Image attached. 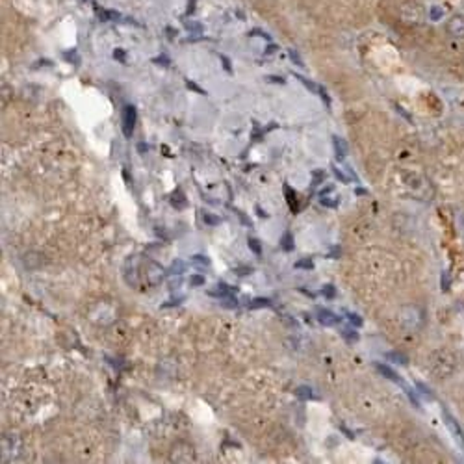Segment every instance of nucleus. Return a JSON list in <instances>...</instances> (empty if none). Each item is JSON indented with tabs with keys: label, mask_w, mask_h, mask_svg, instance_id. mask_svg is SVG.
<instances>
[{
	"label": "nucleus",
	"mask_w": 464,
	"mask_h": 464,
	"mask_svg": "<svg viewBox=\"0 0 464 464\" xmlns=\"http://www.w3.org/2000/svg\"><path fill=\"white\" fill-rule=\"evenodd\" d=\"M333 145H334V154H336V158H338V160H344L345 154H347V143H345L342 138H338V136H334Z\"/></svg>",
	"instance_id": "nucleus-6"
},
{
	"label": "nucleus",
	"mask_w": 464,
	"mask_h": 464,
	"mask_svg": "<svg viewBox=\"0 0 464 464\" xmlns=\"http://www.w3.org/2000/svg\"><path fill=\"white\" fill-rule=\"evenodd\" d=\"M202 284H205V277L202 275L189 277V286H192V288H197V286H202Z\"/></svg>",
	"instance_id": "nucleus-21"
},
{
	"label": "nucleus",
	"mask_w": 464,
	"mask_h": 464,
	"mask_svg": "<svg viewBox=\"0 0 464 464\" xmlns=\"http://www.w3.org/2000/svg\"><path fill=\"white\" fill-rule=\"evenodd\" d=\"M333 173H334V176H336V178H338V181L345 182V184H347V182L351 181V178H349V176H345L344 173H342V171L338 170V167H333Z\"/></svg>",
	"instance_id": "nucleus-28"
},
{
	"label": "nucleus",
	"mask_w": 464,
	"mask_h": 464,
	"mask_svg": "<svg viewBox=\"0 0 464 464\" xmlns=\"http://www.w3.org/2000/svg\"><path fill=\"white\" fill-rule=\"evenodd\" d=\"M113 56L119 58V62H125V52H123V51H115V52H113Z\"/></svg>",
	"instance_id": "nucleus-32"
},
{
	"label": "nucleus",
	"mask_w": 464,
	"mask_h": 464,
	"mask_svg": "<svg viewBox=\"0 0 464 464\" xmlns=\"http://www.w3.org/2000/svg\"><path fill=\"white\" fill-rule=\"evenodd\" d=\"M171 202H173V207H176V208H184L186 205H188V201L184 199V195H182L181 192H175V194H173V199H171Z\"/></svg>",
	"instance_id": "nucleus-14"
},
{
	"label": "nucleus",
	"mask_w": 464,
	"mask_h": 464,
	"mask_svg": "<svg viewBox=\"0 0 464 464\" xmlns=\"http://www.w3.org/2000/svg\"><path fill=\"white\" fill-rule=\"evenodd\" d=\"M189 28V32H192V28H195V32H201L202 30V26L201 25H197V23H188V25H186Z\"/></svg>",
	"instance_id": "nucleus-31"
},
{
	"label": "nucleus",
	"mask_w": 464,
	"mask_h": 464,
	"mask_svg": "<svg viewBox=\"0 0 464 464\" xmlns=\"http://www.w3.org/2000/svg\"><path fill=\"white\" fill-rule=\"evenodd\" d=\"M312 176H314L312 186H320V184H321V181H323V178H325V171L316 170V171H314V173H312Z\"/></svg>",
	"instance_id": "nucleus-22"
},
{
	"label": "nucleus",
	"mask_w": 464,
	"mask_h": 464,
	"mask_svg": "<svg viewBox=\"0 0 464 464\" xmlns=\"http://www.w3.org/2000/svg\"><path fill=\"white\" fill-rule=\"evenodd\" d=\"M442 17H444V10L440 6H433L429 10V19L431 21H440Z\"/></svg>",
	"instance_id": "nucleus-17"
},
{
	"label": "nucleus",
	"mask_w": 464,
	"mask_h": 464,
	"mask_svg": "<svg viewBox=\"0 0 464 464\" xmlns=\"http://www.w3.org/2000/svg\"><path fill=\"white\" fill-rule=\"evenodd\" d=\"M386 358L388 360H394L397 364H407V357L402 355V353H386Z\"/></svg>",
	"instance_id": "nucleus-19"
},
{
	"label": "nucleus",
	"mask_w": 464,
	"mask_h": 464,
	"mask_svg": "<svg viewBox=\"0 0 464 464\" xmlns=\"http://www.w3.org/2000/svg\"><path fill=\"white\" fill-rule=\"evenodd\" d=\"M340 320H342V318H338V316L331 312V310H327V308H318V321H320L321 325L325 327L338 325Z\"/></svg>",
	"instance_id": "nucleus-4"
},
{
	"label": "nucleus",
	"mask_w": 464,
	"mask_h": 464,
	"mask_svg": "<svg viewBox=\"0 0 464 464\" xmlns=\"http://www.w3.org/2000/svg\"><path fill=\"white\" fill-rule=\"evenodd\" d=\"M221 305L225 308H236L238 307V299H236L234 295H229L225 299H221Z\"/></svg>",
	"instance_id": "nucleus-20"
},
{
	"label": "nucleus",
	"mask_w": 464,
	"mask_h": 464,
	"mask_svg": "<svg viewBox=\"0 0 464 464\" xmlns=\"http://www.w3.org/2000/svg\"><path fill=\"white\" fill-rule=\"evenodd\" d=\"M234 212H236V216H238L240 221H242V223H244L245 227H253L251 220H249V218H247V216H245V213L242 212V210H236V208H234Z\"/></svg>",
	"instance_id": "nucleus-27"
},
{
	"label": "nucleus",
	"mask_w": 464,
	"mask_h": 464,
	"mask_svg": "<svg viewBox=\"0 0 464 464\" xmlns=\"http://www.w3.org/2000/svg\"><path fill=\"white\" fill-rule=\"evenodd\" d=\"M295 395H297L301 402H308V399H312L314 397L312 388H310V386H299V388L295 390Z\"/></svg>",
	"instance_id": "nucleus-11"
},
{
	"label": "nucleus",
	"mask_w": 464,
	"mask_h": 464,
	"mask_svg": "<svg viewBox=\"0 0 464 464\" xmlns=\"http://www.w3.org/2000/svg\"><path fill=\"white\" fill-rule=\"evenodd\" d=\"M445 424H448V426L452 427L453 433L457 434V439L461 440V442H463V444H464V433H463V431H461V429H459L457 421L453 420V418H452V416H450V414H445Z\"/></svg>",
	"instance_id": "nucleus-10"
},
{
	"label": "nucleus",
	"mask_w": 464,
	"mask_h": 464,
	"mask_svg": "<svg viewBox=\"0 0 464 464\" xmlns=\"http://www.w3.org/2000/svg\"><path fill=\"white\" fill-rule=\"evenodd\" d=\"M202 218H205V223H207V225L216 227V225H220V223H221L220 218H216V216H212V213H205Z\"/></svg>",
	"instance_id": "nucleus-23"
},
{
	"label": "nucleus",
	"mask_w": 464,
	"mask_h": 464,
	"mask_svg": "<svg viewBox=\"0 0 464 464\" xmlns=\"http://www.w3.org/2000/svg\"><path fill=\"white\" fill-rule=\"evenodd\" d=\"M247 244H249V249H251L257 257H260L262 255V245H260V242H258L257 238H249L247 240Z\"/></svg>",
	"instance_id": "nucleus-16"
},
{
	"label": "nucleus",
	"mask_w": 464,
	"mask_h": 464,
	"mask_svg": "<svg viewBox=\"0 0 464 464\" xmlns=\"http://www.w3.org/2000/svg\"><path fill=\"white\" fill-rule=\"evenodd\" d=\"M283 189L284 195H286V201H288L290 208H292V212H297V195H295V192L290 188L288 184H284Z\"/></svg>",
	"instance_id": "nucleus-8"
},
{
	"label": "nucleus",
	"mask_w": 464,
	"mask_h": 464,
	"mask_svg": "<svg viewBox=\"0 0 464 464\" xmlns=\"http://www.w3.org/2000/svg\"><path fill=\"white\" fill-rule=\"evenodd\" d=\"M347 320H349V323H351L353 327L362 325V320H360V316H357V314H347Z\"/></svg>",
	"instance_id": "nucleus-26"
},
{
	"label": "nucleus",
	"mask_w": 464,
	"mask_h": 464,
	"mask_svg": "<svg viewBox=\"0 0 464 464\" xmlns=\"http://www.w3.org/2000/svg\"><path fill=\"white\" fill-rule=\"evenodd\" d=\"M455 366H457V360L450 351H437L431 358V368L437 375H440V379L452 375Z\"/></svg>",
	"instance_id": "nucleus-1"
},
{
	"label": "nucleus",
	"mask_w": 464,
	"mask_h": 464,
	"mask_svg": "<svg viewBox=\"0 0 464 464\" xmlns=\"http://www.w3.org/2000/svg\"><path fill=\"white\" fill-rule=\"evenodd\" d=\"M321 294L331 299V297H334V295H336V290H334L333 284H327V286H323V290H321Z\"/></svg>",
	"instance_id": "nucleus-25"
},
{
	"label": "nucleus",
	"mask_w": 464,
	"mask_h": 464,
	"mask_svg": "<svg viewBox=\"0 0 464 464\" xmlns=\"http://www.w3.org/2000/svg\"><path fill=\"white\" fill-rule=\"evenodd\" d=\"M375 368L379 371H381V373H383V375L386 377V379H390V381H394V383H397V384H403V381H402V379H399V375H397V373H395V371L392 370V368H388V366H384V364H381V362H377Z\"/></svg>",
	"instance_id": "nucleus-5"
},
{
	"label": "nucleus",
	"mask_w": 464,
	"mask_h": 464,
	"mask_svg": "<svg viewBox=\"0 0 464 464\" xmlns=\"http://www.w3.org/2000/svg\"><path fill=\"white\" fill-rule=\"evenodd\" d=\"M121 123H123V134L125 138H130L132 132H134V126H136V108L126 104L123 108V113H121Z\"/></svg>",
	"instance_id": "nucleus-3"
},
{
	"label": "nucleus",
	"mask_w": 464,
	"mask_h": 464,
	"mask_svg": "<svg viewBox=\"0 0 464 464\" xmlns=\"http://www.w3.org/2000/svg\"><path fill=\"white\" fill-rule=\"evenodd\" d=\"M290 58H292V62H295V63H297V65H299V67H303L301 58H299V54H297V52L290 51Z\"/></svg>",
	"instance_id": "nucleus-29"
},
{
	"label": "nucleus",
	"mask_w": 464,
	"mask_h": 464,
	"mask_svg": "<svg viewBox=\"0 0 464 464\" xmlns=\"http://www.w3.org/2000/svg\"><path fill=\"white\" fill-rule=\"evenodd\" d=\"M342 336H344L349 344H355V342L358 340V333L355 331V329H344V331H342Z\"/></svg>",
	"instance_id": "nucleus-15"
},
{
	"label": "nucleus",
	"mask_w": 464,
	"mask_h": 464,
	"mask_svg": "<svg viewBox=\"0 0 464 464\" xmlns=\"http://www.w3.org/2000/svg\"><path fill=\"white\" fill-rule=\"evenodd\" d=\"M184 270H186V264L182 262V260H175V262L171 264L170 273L171 275H181V273H184Z\"/></svg>",
	"instance_id": "nucleus-13"
},
{
	"label": "nucleus",
	"mask_w": 464,
	"mask_h": 464,
	"mask_svg": "<svg viewBox=\"0 0 464 464\" xmlns=\"http://www.w3.org/2000/svg\"><path fill=\"white\" fill-rule=\"evenodd\" d=\"M251 268H238V270H236V273H238V275H249V273H251Z\"/></svg>",
	"instance_id": "nucleus-30"
},
{
	"label": "nucleus",
	"mask_w": 464,
	"mask_h": 464,
	"mask_svg": "<svg viewBox=\"0 0 464 464\" xmlns=\"http://www.w3.org/2000/svg\"><path fill=\"white\" fill-rule=\"evenodd\" d=\"M273 303H271V299H268V297H257V299H253L249 305H247V308L249 310H257V308H270Z\"/></svg>",
	"instance_id": "nucleus-9"
},
{
	"label": "nucleus",
	"mask_w": 464,
	"mask_h": 464,
	"mask_svg": "<svg viewBox=\"0 0 464 464\" xmlns=\"http://www.w3.org/2000/svg\"><path fill=\"white\" fill-rule=\"evenodd\" d=\"M138 151H139V152L149 151V147H147V145H145V143H141V145H139V147H138Z\"/></svg>",
	"instance_id": "nucleus-35"
},
{
	"label": "nucleus",
	"mask_w": 464,
	"mask_h": 464,
	"mask_svg": "<svg viewBox=\"0 0 464 464\" xmlns=\"http://www.w3.org/2000/svg\"><path fill=\"white\" fill-rule=\"evenodd\" d=\"M281 249L286 253H292L295 249V244H294V236H292V232L286 231L283 234V238H281Z\"/></svg>",
	"instance_id": "nucleus-7"
},
{
	"label": "nucleus",
	"mask_w": 464,
	"mask_h": 464,
	"mask_svg": "<svg viewBox=\"0 0 464 464\" xmlns=\"http://www.w3.org/2000/svg\"><path fill=\"white\" fill-rule=\"evenodd\" d=\"M257 212H258V216H260V218H268V213L264 212V210L260 207H257Z\"/></svg>",
	"instance_id": "nucleus-34"
},
{
	"label": "nucleus",
	"mask_w": 464,
	"mask_h": 464,
	"mask_svg": "<svg viewBox=\"0 0 464 464\" xmlns=\"http://www.w3.org/2000/svg\"><path fill=\"white\" fill-rule=\"evenodd\" d=\"M294 268L295 270H312L314 264L310 258H303V260H299V262H295Z\"/></svg>",
	"instance_id": "nucleus-18"
},
{
	"label": "nucleus",
	"mask_w": 464,
	"mask_h": 464,
	"mask_svg": "<svg viewBox=\"0 0 464 464\" xmlns=\"http://www.w3.org/2000/svg\"><path fill=\"white\" fill-rule=\"evenodd\" d=\"M295 78H297V80H301L303 84H305V86H307L308 89H310V91H320V88H318V86H314L312 82H310V80H307V78H305V76H301V75H295Z\"/></svg>",
	"instance_id": "nucleus-24"
},
{
	"label": "nucleus",
	"mask_w": 464,
	"mask_h": 464,
	"mask_svg": "<svg viewBox=\"0 0 464 464\" xmlns=\"http://www.w3.org/2000/svg\"><path fill=\"white\" fill-rule=\"evenodd\" d=\"M192 264H194V266H199V268H208V266H210V260H208V257H205V255H194V257H192Z\"/></svg>",
	"instance_id": "nucleus-12"
},
{
	"label": "nucleus",
	"mask_w": 464,
	"mask_h": 464,
	"mask_svg": "<svg viewBox=\"0 0 464 464\" xmlns=\"http://www.w3.org/2000/svg\"><path fill=\"white\" fill-rule=\"evenodd\" d=\"M445 30L453 39H464V15L463 13H455L452 15L448 23H445Z\"/></svg>",
	"instance_id": "nucleus-2"
},
{
	"label": "nucleus",
	"mask_w": 464,
	"mask_h": 464,
	"mask_svg": "<svg viewBox=\"0 0 464 464\" xmlns=\"http://www.w3.org/2000/svg\"><path fill=\"white\" fill-rule=\"evenodd\" d=\"M221 60H223V63H225V69L229 71V73H231V62H229V60H227L225 56H221Z\"/></svg>",
	"instance_id": "nucleus-33"
}]
</instances>
